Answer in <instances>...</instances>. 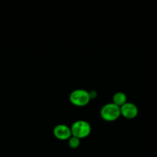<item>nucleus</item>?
<instances>
[{
	"instance_id": "1",
	"label": "nucleus",
	"mask_w": 157,
	"mask_h": 157,
	"mask_svg": "<svg viewBox=\"0 0 157 157\" xmlns=\"http://www.w3.org/2000/svg\"><path fill=\"white\" fill-rule=\"evenodd\" d=\"M90 124L85 121H75L71 127V132L73 136L83 139V138L87 137L91 133Z\"/></svg>"
},
{
	"instance_id": "2",
	"label": "nucleus",
	"mask_w": 157,
	"mask_h": 157,
	"mask_svg": "<svg viewBox=\"0 0 157 157\" xmlns=\"http://www.w3.org/2000/svg\"><path fill=\"white\" fill-rule=\"evenodd\" d=\"M101 117L106 121H114L121 116L120 107L114 104L113 103L107 104L103 106L100 111Z\"/></svg>"
},
{
	"instance_id": "3",
	"label": "nucleus",
	"mask_w": 157,
	"mask_h": 157,
	"mask_svg": "<svg viewBox=\"0 0 157 157\" xmlns=\"http://www.w3.org/2000/svg\"><path fill=\"white\" fill-rule=\"evenodd\" d=\"M89 92L83 89L73 90L69 95V101L73 105L77 107H84L90 101Z\"/></svg>"
},
{
	"instance_id": "4",
	"label": "nucleus",
	"mask_w": 157,
	"mask_h": 157,
	"mask_svg": "<svg viewBox=\"0 0 157 157\" xmlns=\"http://www.w3.org/2000/svg\"><path fill=\"white\" fill-rule=\"evenodd\" d=\"M121 115L126 119H133L138 115V108L132 103H126L120 107Z\"/></svg>"
},
{
	"instance_id": "5",
	"label": "nucleus",
	"mask_w": 157,
	"mask_h": 157,
	"mask_svg": "<svg viewBox=\"0 0 157 157\" xmlns=\"http://www.w3.org/2000/svg\"><path fill=\"white\" fill-rule=\"evenodd\" d=\"M54 136L58 140H66L69 139L72 136V132H71V128L63 124H59L57 125L53 130Z\"/></svg>"
},
{
	"instance_id": "6",
	"label": "nucleus",
	"mask_w": 157,
	"mask_h": 157,
	"mask_svg": "<svg viewBox=\"0 0 157 157\" xmlns=\"http://www.w3.org/2000/svg\"><path fill=\"white\" fill-rule=\"evenodd\" d=\"M127 101V98H126V95L123 92H117L116 94H115L112 98V101H113V104H115L118 107H121L122 106L124 105Z\"/></svg>"
},
{
	"instance_id": "7",
	"label": "nucleus",
	"mask_w": 157,
	"mask_h": 157,
	"mask_svg": "<svg viewBox=\"0 0 157 157\" xmlns=\"http://www.w3.org/2000/svg\"><path fill=\"white\" fill-rule=\"evenodd\" d=\"M80 145V139L75 137V136H71L69 140V146L72 149H76Z\"/></svg>"
},
{
	"instance_id": "8",
	"label": "nucleus",
	"mask_w": 157,
	"mask_h": 157,
	"mask_svg": "<svg viewBox=\"0 0 157 157\" xmlns=\"http://www.w3.org/2000/svg\"><path fill=\"white\" fill-rule=\"evenodd\" d=\"M89 98H90V99H95L97 96V93L96 91H95V90H91V91H89Z\"/></svg>"
}]
</instances>
